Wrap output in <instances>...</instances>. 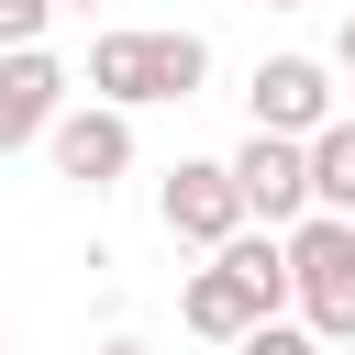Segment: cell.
I'll return each instance as SVG.
<instances>
[{"mask_svg":"<svg viewBox=\"0 0 355 355\" xmlns=\"http://www.w3.org/2000/svg\"><path fill=\"white\" fill-rule=\"evenodd\" d=\"M200 78H211V44H200V33H100V44H89V100L122 111V122H133L144 100H189Z\"/></svg>","mask_w":355,"mask_h":355,"instance_id":"obj_1","label":"cell"},{"mask_svg":"<svg viewBox=\"0 0 355 355\" xmlns=\"http://www.w3.org/2000/svg\"><path fill=\"white\" fill-rule=\"evenodd\" d=\"M244 111H255V133H277V144H311V133L333 122V67H322V55H255V78H244Z\"/></svg>","mask_w":355,"mask_h":355,"instance_id":"obj_3","label":"cell"},{"mask_svg":"<svg viewBox=\"0 0 355 355\" xmlns=\"http://www.w3.org/2000/svg\"><path fill=\"white\" fill-rule=\"evenodd\" d=\"M155 222L178 233V244H233L244 233V200H233V178H222V155H178L166 166V189H155Z\"/></svg>","mask_w":355,"mask_h":355,"instance_id":"obj_4","label":"cell"},{"mask_svg":"<svg viewBox=\"0 0 355 355\" xmlns=\"http://www.w3.org/2000/svg\"><path fill=\"white\" fill-rule=\"evenodd\" d=\"M266 11H300V0H266Z\"/></svg>","mask_w":355,"mask_h":355,"instance_id":"obj_15","label":"cell"},{"mask_svg":"<svg viewBox=\"0 0 355 355\" xmlns=\"http://www.w3.org/2000/svg\"><path fill=\"white\" fill-rule=\"evenodd\" d=\"M333 67H344V78H355V11H344V44H333Z\"/></svg>","mask_w":355,"mask_h":355,"instance_id":"obj_13","label":"cell"},{"mask_svg":"<svg viewBox=\"0 0 355 355\" xmlns=\"http://www.w3.org/2000/svg\"><path fill=\"white\" fill-rule=\"evenodd\" d=\"M233 355H322V344H311V333H300V322H255V333H244V344H233Z\"/></svg>","mask_w":355,"mask_h":355,"instance_id":"obj_12","label":"cell"},{"mask_svg":"<svg viewBox=\"0 0 355 355\" xmlns=\"http://www.w3.org/2000/svg\"><path fill=\"white\" fill-rule=\"evenodd\" d=\"M44 22H55V0H0V55L44 44Z\"/></svg>","mask_w":355,"mask_h":355,"instance_id":"obj_11","label":"cell"},{"mask_svg":"<svg viewBox=\"0 0 355 355\" xmlns=\"http://www.w3.org/2000/svg\"><path fill=\"white\" fill-rule=\"evenodd\" d=\"M300 178H311V211L322 222H355V122H322L300 144Z\"/></svg>","mask_w":355,"mask_h":355,"instance_id":"obj_9","label":"cell"},{"mask_svg":"<svg viewBox=\"0 0 355 355\" xmlns=\"http://www.w3.org/2000/svg\"><path fill=\"white\" fill-rule=\"evenodd\" d=\"M44 155H55V178H78V189H111L122 166H133V122L122 111H55V133H44Z\"/></svg>","mask_w":355,"mask_h":355,"instance_id":"obj_6","label":"cell"},{"mask_svg":"<svg viewBox=\"0 0 355 355\" xmlns=\"http://www.w3.org/2000/svg\"><path fill=\"white\" fill-rule=\"evenodd\" d=\"M100 355H155V344H133V333H122V344H100Z\"/></svg>","mask_w":355,"mask_h":355,"instance_id":"obj_14","label":"cell"},{"mask_svg":"<svg viewBox=\"0 0 355 355\" xmlns=\"http://www.w3.org/2000/svg\"><path fill=\"white\" fill-rule=\"evenodd\" d=\"M55 11H67V0H55ZM78 11H89V0H78Z\"/></svg>","mask_w":355,"mask_h":355,"instance_id":"obj_16","label":"cell"},{"mask_svg":"<svg viewBox=\"0 0 355 355\" xmlns=\"http://www.w3.org/2000/svg\"><path fill=\"white\" fill-rule=\"evenodd\" d=\"M222 178H233V200H244V222H266V233H288V222H311V178H300V144H277V133H255L244 155H222Z\"/></svg>","mask_w":355,"mask_h":355,"instance_id":"obj_5","label":"cell"},{"mask_svg":"<svg viewBox=\"0 0 355 355\" xmlns=\"http://www.w3.org/2000/svg\"><path fill=\"white\" fill-rule=\"evenodd\" d=\"M178 322H189L200 344H244V333L266 322V300H255V288H244V277H233V266L211 255V266L189 277V300H178Z\"/></svg>","mask_w":355,"mask_h":355,"instance_id":"obj_8","label":"cell"},{"mask_svg":"<svg viewBox=\"0 0 355 355\" xmlns=\"http://www.w3.org/2000/svg\"><path fill=\"white\" fill-rule=\"evenodd\" d=\"M55 111H67V67H55L44 44L0 55V155H11V144H44Z\"/></svg>","mask_w":355,"mask_h":355,"instance_id":"obj_7","label":"cell"},{"mask_svg":"<svg viewBox=\"0 0 355 355\" xmlns=\"http://www.w3.org/2000/svg\"><path fill=\"white\" fill-rule=\"evenodd\" d=\"M277 266H288V300H300V333L311 344H355V222H288L277 233Z\"/></svg>","mask_w":355,"mask_h":355,"instance_id":"obj_2","label":"cell"},{"mask_svg":"<svg viewBox=\"0 0 355 355\" xmlns=\"http://www.w3.org/2000/svg\"><path fill=\"white\" fill-rule=\"evenodd\" d=\"M222 266H233V277H244V288L266 300V322H277V300H288V266H277V233H233V244H222Z\"/></svg>","mask_w":355,"mask_h":355,"instance_id":"obj_10","label":"cell"}]
</instances>
